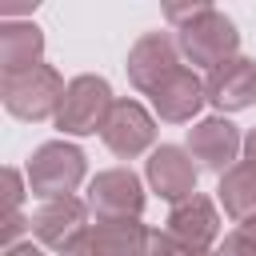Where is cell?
<instances>
[{
	"label": "cell",
	"mask_w": 256,
	"mask_h": 256,
	"mask_svg": "<svg viewBox=\"0 0 256 256\" xmlns=\"http://www.w3.org/2000/svg\"><path fill=\"white\" fill-rule=\"evenodd\" d=\"M168 20L176 24V44L180 56L192 68H220L224 60L236 56L240 48V32L236 24L216 12L212 4H192V8H168Z\"/></svg>",
	"instance_id": "1"
},
{
	"label": "cell",
	"mask_w": 256,
	"mask_h": 256,
	"mask_svg": "<svg viewBox=\"0 0 256 256\" xmlns=\"http://www.w3.org/2000/svg\"><path fill=\"white\" fill-rule=\"evenodd\" d=\"M28 196H36L40 204L44 200H64V196H76V188L84 184L88 176V164H84V152L68 140H48L40 144L32 156H28Z\"/></svg>",
	"instance_id": "2"
},
{
	"label": "cell",
	"mask_w": 256,
	"mask_h": 256,
	"mask_svg": "<svg viewBox=\"0 0 256 256\" xmlns=\"http://www.w3.org/2000/svg\"><path fill=\"white\" fill-rule=\"evenodd\" d=\"M64 88L68 84H64V76L52 64H40V68H28V72H16V76L0 80L4 108L16 120H56Z\"/></svg>",
	"instance_id": "3"
},
{
	"label": "cell",
	"mask_w": 256,
	"mask_h": 256,
	"mask_svg": "<svg viewBox=\"0 0 256 256\" xmlns=\"http://www.w3.org/2000/svg\"><path fill=\"white\" fill-rule=\"evenodd\" d=\"M112 104H116V96H112L104 76H76L64 88L56 128L64 136H92V132L104 128V116L112 112Z\"/></svg>",
	"instance_id": "4"
},
{
	"label": "cell",
	"mask_w": 256,
	"mask_h": 256,
	"mask_svg": "<svg viewBox=\"0 0 256 256\" xmlns=\"http://www.w3.org/2000/svg\"><path fill=\"white\" fill-rule=\"evenodd\" d=\"M84 204L96 220H140L144 212V184L132 168H104L92 176Z\"/></svg>",
	"instance_id": "5"
},
{
	"label": "cell",
	"mask_w": 256,
	"mask_h": 256,
	"mask_svg": "<svg viewBox=\"0 0 256 256\" xmlns=\"http://www.w3.org/2000/svg\"><path fill=\"white\" fill-rule=\"evenodd\" d=\"M100 140L112 156L120 160H136L140 152L152 148L156 140V120L148 116V108L140 100H116L112 112L104 116V128H100Z\"/></svg>",
	"instance_id": "6"
},
{
	"label": "cell",
	"mask_w": 256,
	"mask_h": 256,
	"mask_svg": "<svg viewBox=\"0 0 256 256\" xmlns=\"http://www.w3.org/2000/svg\"><path fill=\"white\" fill-rule=\"evenodd\" d=\"M184 148L196 160V168L224 176L236 164V156L244 152V136L236 132V124L228 116H208V120H200V124L188 128V144Z\"/></svg>",
	"instance_id": "7"
},
{
	"label": "cell",
	"mask_w": 256,
	"mask_h": 256,
	"mask_svg": "<svg viewBox=\"0 0 256 256\" xmlns=\"http://www.w3.org/2000/svg\"><path fill=\"white\" fill-rule=\"evenodd\" d=\"M184 64V56H180V44H176V36H168V32H144L136 44H132V52H128V80H132V88L136 92H152L172 68H180Z\"/></svg>",
	"instance_id": "8"
},
{
	"label": "cell",
	"mask_w": 256,
	"mask_h": 256,
	"mask_svg": "<svg viewBox=\"0 0 256 256\" xmlns=\"http://www.w3.org/2000/svg\"><path fill=\"white\" fill-rule=\"evenodd\" d=\"M196 176H200V168H196V160L188 156V148H180V144H160V148H152V156H148V184H152V192H160V200H168L172 208L196 196Z\"/></svg>",
	"instance_id": "9"
},
{
	"label": "cell",
	"mask_w": 256,
	"mask_h": 256,
	"mask_svg": "<svg viewBox=\"0 0 256 256\" xmlns=\"http://www.w3.org/2000/svg\"><path fill=\"white\" fill-rule=\"evenodd\" d=\"M204 96H208V104H212L220 116L252 108V104H256V60L232 56V60H224L220 68H212V72L204 76Z\"/></svg>",
	"instance_id": "10"
},
{
	"label": "cell",
	"mask_w": 256,
	"mask_h": 256,
	"mask_svg": "<svg viewBox=\"0 0 256 256\" xmlns=\"http://www.w3.org/2000/svg\"><path fill=\"white\" fill-rule=\"evenodd\" d=\"M164 232L176 240L180 252H208L220 240V212H216V204L208 196L196 192L192 200H184V204H176L168 212Z\"/></svg>",
	"instance_id": "11"
},
{
	"label": "cell",
	"mask_w": 256,
	"mask_h": 256,
	"mask_svg": "<svg viewBox=\"0 0 256 256\" xmlns=\"http://www.w3.org/2000/svg\"><path fill=\"white\" fill-rule=\"evenodd\" d=\"M148 100H152V108H156V116L164 124H188L208 96H204V80L196 76V68L192 64H180V68H172L148 92Z\"/></svg>",
	"instance_id": "12"
},
{
	"label": "cell",
	"mask_w": 256,
	"mask_h": 256,
	"mask_svg": "<svg viewBox=\"0 0 256 256\" xmlns=\"http://www.w3.org/2000/svg\"><path fill=\"white\" fill-rule=\"evenodd\" d=\"M88 204L80 200V196H64V200H44L32 216H28V224H32V236H36V244L40 248H64L76 232H84L88 228Z\"/></svg>",
	"instance_id": "13"
},
{
	"label": "cell",
	"mask_w": 256,
	"mask_h": 256,
	"mask_svg": "<svg viewBox=\"0 0 256 256\" xmlns=\"http://www.w3.org/2000/svg\"><path fill=\"white\" fill-rule=\"evenodd\" d=\"M44 64V32L32 20H4L0 28V72L16 76Z\"/></svg>",
	"instance_id": "14"
},
{
	"label": "cell",
	"mask_w": 256,
	"mask_h": 256,
	"mask_svg": "<svg viewBox=\"0 0 256 256\" xmlns=\"http://www.w3.org/2000/svg\"><path fill=\"white\" fill-rule=\"evenodd\" d=\"M148 232L140 220H96L80 232L92 256H144Z\"/></svg>",
	"instance_id": "15"
},
{
	"label": "cell",
	"mask_w": 256,
	"mask_h": 256,
	"mask_svg": "<svg viewBox=\"0 0 256 256\" xmlns=\"http://www.w3.org/2000/svg\"><path fill=\"white\" fill-rule=\"evenodd\" d=\"M216 196H220V208L228 212V220H236V224L256 220V164L252 160H236L220 176Z\"/></svg>",
	"instance_id": "16"
},
{
	"label": "cell",
	"mask_w": 256,
	"mask_h": 256,
	"mask_svg": "<svg viewBox=\"0 0 256 256\" xmlns=\"http://www.w3.org/2000/svg\"><path fill=\"white\" fill-rule=\"evenodd\" d=\"M24 180L28 176H20V168H4V248H16L20 244V236L24 232H32V224L24 220V212H20V204H24Z\"/></svg>",
	"instance_id": "17"
},
{
	"label": "cell",
	"mask_w": 256,
	"mask_h": 256,
	"mask_svg": "<svg viewBox=\"0 0 256 256\" xmlns=\"http://www.w3.org/2000/svg\"><path fill=\"white\" fill-rule=\"evenodd\" d=\"M216 256H256V220L236 224V228L224 236V244L216 248Z\"/></svg>",
	"instance_id": "18"
},
{
	"label": "cell",
	"mask_w": 256,
	"mask_h": 256,
	"mask_svg": "<svg viewBox=\"0 0 256 256\" xmlns=\"http://www.w3.org/2000/svg\"><path fill=\"white\" fill-rule=\"evenodd\" d=\"M4 256H44V248L36 240H20L16 248H4Z\"/></svg>",
	"instance_id": "19"
},
{
	"label": "cell",
	"mask_w": 256,
	"mask_h": 256,
	"mask_svg": "<svg viewBox=\"0 0 256 256\" xmlns=\"http://www.w3.org/2000/svg\"><path fill=\"white\" fill-rule=\"evenodd\" d=\"M244 160H252V164H256V128L244 136Z\"/></svg>",
	"instance_id": "20"
},
{
	"label": "cell",
	"mask_w": 256,
	"mask_h": 256,
	"mask_svg": "<svg viewBox=\"0 0 256 256\" xmlns=\"http://www.w3.org/2000/svg\"><path fill=\"white\" fill-rule=\"evenodd\" d=\"M180 256H216V252H180Z\"/></svg>",
	"instance_id": "21"
}]
</instances>
